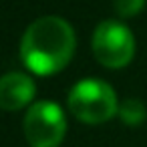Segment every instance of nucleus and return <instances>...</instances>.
Returning <instances> with one entry per match:
<instances>
[{
    "instance_id": "obj_6",
    "label": "nucleus",
    "mask_w": 147,
    "mask_h": 147,
    "mask_svg": "<svg viewBox=\"0 0 147 147\" xmlns=\"http://www.w3.org/2000/svg\"><path fill=\"white\" fill-rule=\"evenodd\" d=\"M117 115L125 125L135 127V125H141L147 119V109L139 99H125L123 103H119Z\"/></svg>"
},
{
    "instance_id": "obj_5",
    "label": "nucleus",
    "mask_w": 147,
    "mask_h": 147,
    "mask_svg": "<svg viewBox=\"0 0 147 147\" xmlns=\"http://www.w3.org/2000/svg\"><path fill=\"white\" fill-rule=\"evenodd\" d=\"M36 87L32 79L24 73H6L0 77V109L18 111L32 105Z\"/></svg>"
},
{
    "instance_id": "obj_4",
    "label": "nucleus",
    "mask_w": 147,
    "mask_h": 147,
    "mask_svg": "<svg viewBox=\"0 0 147 147\" xmlns=\"http://www.w3.org/2000/svg\"><path fill=\"white\" fill-rule=\"evenodd\" d=\"M24 135L30 147H59L67 133V117L53 101H36L24 115Z\"/></svg>"
},
{
    "instance_id": "obj_1",
    "label": "nucleus",
    "mask_w": 147,
    "mask_h": 147,
    "mask_svg": "<svg viewBox=\"0 0 147 147\" xmlns=\"http://www.w3.org/2000/svg\"><path fill=\"white\" fill-rule=\"evenodd\" d=\"M75 45V30L65 18L42 16L24 30L20 40V59L30 73L51 77L71 63Z\"/></svg>"
},
{
    "instance_id": "obj_3",
    "label": "nucleus",
    "mask_w": 147,
    "mask_h": 147,
    "mask_svg": "<svg viewBox=\"0 0 147 147\" xmlns=\"http://www.w3.org/2000/svg\"><path fill=\"white\" fill-rule=\"evenodd\" d=\"M93 55L107 69H123L135 57V36L119 20H103L93 34Z\"/></svg>"
},
{
    "instance_id": "obj_2",
    "label": "nucleus",
    "mask_w": 147,
    "mask_h": 147,
    "mask_svg": "<svg viewBox=\"0 0 147 147\" xmlns=\"http://www.w3.org/2000/svg\"><path fill=\"white\" fill-rule=\"evenodd\" d=\"M69 111L83 123L99 125L113 119L119 111V101L111 85L101 79H83L69 93Z\"/></svg>"
},
{
    "instance_id": "obj_7",
    "label": "nucleus",
    "mask_w": 147,
    "mask_h": 147,
    "mask_svg": "<svg viewBox=\"0 0 147 147\" xmlns=\"http://www.w3.org/2000/svg\"><path fill=\"white\" fill-rule=\"evenodd\" d=\"M145 8V0H115V10L121 18H131Z\"/></svg>"
}]
</instances>
